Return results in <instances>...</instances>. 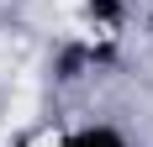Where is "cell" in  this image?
Wrapping results in <instances>:
<instances>
[{
  "label": "cell",
  "instance_id": "cell-1",
  "mask_svg": "<svg viewBox=\"0 0 153 147\" xmlns=\"http://www.w3.org/2000/svg\"><path fill=\"white\" fill-rule=\"evenodd\" d=\"M53 147H132V142H127V132H116V126H106V121H95V126L63 132Z\"/></svg>",
  "mask_w": 153,
  "mask_h": 147
}]
</instances>
